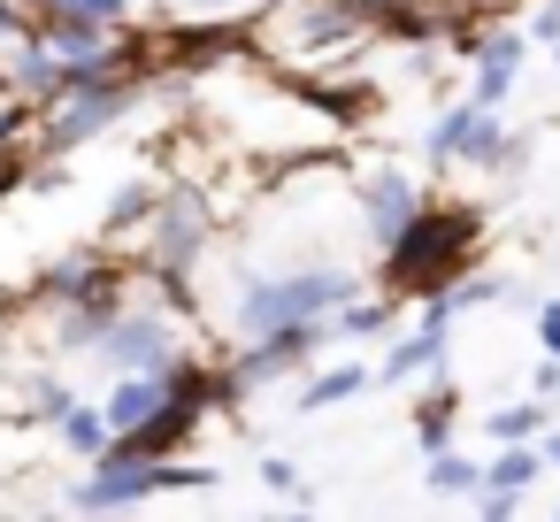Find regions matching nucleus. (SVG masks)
Masks as SVG:
<instances>
[{"label":"nucleus","mask_w":560,"mask_h":522,"mask_svg":"<svg viewBox=\"0 0 560 522\" xmlns=\"http://www.w3.org/2000/svg\"><path fill=\"white\" fill-rule=\"evenodd\" d=\"M338 300H353V277L338 269H300V277H269V285H246L238 300V323L246 330H284V323H323Z\"/></svg>","instance_id":"obj_1"},{"label":"nucleus","mask_w":560,"mask_h":522,"mask_svg":"<svg viewBox=\"0 0 560 522\" xmlns=\"http://www.w3.org/2000/svg\"><path fill=\"white\" fill-rule=\"evenodd\" d=\"M162 453H147L139 438H108L101 453H93V476L70 491V507H85V514H108V507H131V499H147V491H162V468H154Z\"/></svg>","instance_id":"obj_2"},{"label":"nucleus","mask_w":560,"mask_h":522,"mask_svg":"<svg viewBox=\"0 0 560 522\" xmlns=\"http://www.w3.org/2000/svg\"><path fill=\"white\" fill-rule=\"evenodd\" d=\"M55 101H62V108H55V147H85V139H101V131L131 108V85H124L116 70H101V78L62 85Z\"/></svg>","instance_id":"obj_3"},{"label":"nucleus","mask_w":560,"mask_h":522,"mask_svg":"<svg viewBox=\"0 0 560 522\" xmlns=\"http://www.w3.org/2000/svg\"><path fill=\"white\" fill-rule=\"evenodd\" d=\"M468 246V216H422L392 239V277H430V269H453V254Z\"/></svg>","instance_id":"obj_4"},{"label":"nucleus","mask_w":560,"mask_h":522,"mask_svg":"<svg viewBox=\"0 0 560 522\" xmlns=\"http://www.w3.org/2000/svg\"><path fill=\"white\" fill-rule=\"evenodd\" d=\"M93 346H101L108 369H170V353H177L162 315H116V323H101Z\"/></svg>","instance_id":"obj_5"},{"label":"nucleus","mask_w":560,"mask_h":522,"mask_svg":"<svg viewBox=\"0 0 560 522\" xmlns=\"http://www.w3.org/2000/svg\"><path fill=\"white\" fill-rule=\"evenodd\" d=\"M39 47L55 55V70H62V85H78V78H101V70H108V47H101V24H78V16H55V32H47Z\"/></svg>","instance_id":"obj_6"},{"label":"nucleus","mask_w":560,"mask_h":522,"mask_svg":"<svg viewBox=\"0 0 560 522\" xmlns=\"http://www.w3.org/2000/svg\"><path fill=\"white\" fill-rule=\"evenodd\" d=\"M361 208H369V231H376V246H392V239L415 223V208H422V200H415V185H407L399 170H376V177L361 185Z\"/></svg>","instance_id":"obj_7"},{"label":"nucleus","mask_w":560,"mask_h":522,"mask_svg":"<svg viewBox=\"0 0 560 522\" xmlns=\"http://www.w3.org/2000/svg\"><path fill=\"white\" fill-rule=\"evenodd\" d=\"M460 55H476V108H499L506 101V85H514V70H522V39L506 32V39H483V47H460Z\"/></svg>","instance_id":"obj_8"},{"label":"nucleus","mask_w":560,"mask_h":522,"mask_svg":"<svg viewBox=\"0 0 560 522\" xmlns=\"http://www.w3.org/2000/svg\"><path fill=\"white\" fill-rule=\"evenodd\" d=\"M438 361H445V330L422 323L399 353H384V384H407V376H422V369H438Z\"/></svg>","instance_id":"obj_9"},{"label":"nucleus","mask_w":560,"mask_h":522,"mask_svg":"<svg viewBox=\"0 0 560 522\" xmlns=\"http://www.w3.org/2000/svg\"><path fill=\"white\" fill-rule=\"evenodd\" d=\"M200 239H208V216H200V200H170V208H162V262H185Z\"/></svg>","instance_id":"obj_10"},{"label":"nucleus","mask_w":560,"mask_h":522,"mask_svg":"<svg viewBox=\"0 0 560 522\" xmlns=\"http://www.w3.org/2000/svg\"><path fill=\"white\" fill-rule=\"evenodd\" d=\"M55 422H62V445H70V453H85V461L116 438V430H108V415H101V407H78V399H62V407H55Z\"/></svg>","instance_id":"obj_11"},{"label":"nucleus","mask_w":560,"mask_h":522,"mask_svg":"<svg viewBox=\"0 0 560 522\" xmlns=\"http://www.w3.org/2000/svg\"><path fill=\"white\" fill-rule=\"evenodd\" d=\"M476 116H483L476 101H460V108H445V116L430 124V139H422V154H430V162H460V147H468V131H476Z\"/></svg>","instance_id":"obj_12"},{"label":"nucleus","mask_w":560,"mask_h":522,"mask_svg":"<svg viewBox=\"0 0 560 522\" xmlns=\"http://www.w3.org/2000/svg\"><path fill=\"white\" fill-rule=\"evenodd\" d=\"M430 491H445V499H453V491H476V468H468L453 445H430Z\"/></svg>","instance_id":"obj_13"},{"label":"nucleus","mask_w":560,"mask_h":522,"mask_svg":"<svg viewBox=\"0 0 560 522\" xmlns=\"http://www.w3.org/2000/svg\"><path fill=\"white\" fill-rule=\"evenodd\" d=\"M361 384H369V376H361V369H330V376H315V384H307V392H300V407H307V415H315V407H330V399H353V392H361Z\"/></svg>","instance_id":"obj_14"},{"label":"nucleus","mask_w":560,"mask_h":522,"mask_svg":"<svg viewBox=\"0 0 560 522\" xmlns=\"http://www.w3.org/2000/svg\"><path fill=\"white\" fill-rule=\"evenodd\" d=\"M545 430V399H529V407H506V415H491V438L506 445V438H537Z\"/></svg>","instance_id":"obj_15"},{"label":"nucleus","mask_w":560,"mask_h":522,"mask_svg":"<svg viewBox=\"0 0 560 522\" xmlns=\"http://www.w3.org/2000/svg\"><path fill=\"white\" fill-rule=\"evenodd\" d=\"M55 16H78V24H124V0H55Z\"/></svg>","instance_id":"obj_16"},{"label":"nucleus","mask_w":560,"mask_h":522,"mask_svg":"<svg viewBox=\"0 0 560 522\" xmlns=\"http://www.w3.org/2000/svg\"><path fill=\"white\" fill-rule=\"evenodd\" d=\"M445 407H453V399H430V407H422V445H445V430H453Z\"/></svg>","instance_id":"obj_17"},{"label":"nucleus","mask_w":560,"mask_h":522,"mask_svg":"<svg viewBox=\"0 0 560 522\" xmlns=\"http://www.w3.org/2000/svg\"><path fill=\"white\" fill-rule=\"evenodd\" d=\"M261 484H269V491H292V499H300V468H292V461H261Z\"/></svg>","instance_id":"obj_18"},{"label":"nucleus","mask_w":560,"mask_h":522,"mask_svg":"<svg viewBox=\"0 0 560 522\" xmlns=\"http://www.w3.org/2000/svg\"><path fill=\"white\" fill-rule=\"evenodd\" d=\"M514 507H522V491H499V484H483V514H491V522H506Z\"/></svg>","instance_id":"obj_19"},{"label":"nucleus","mask_w":560,"mask_h":522,"mask_svg":"<svg viewBox=\"0 0 560 522\" xmlns=\"http://www.w3.org/2000/svg\"><path fill=\"white\" fill-rule=\"evenodd\" d=\"M537 338H545V346H552V361H560V300H545V308H537Z\"/></svg>","instance_id":"obj_20"},{"label":"nucleus","mask_w":560,"mask_h":522,"mask_svg":"<svg viewBox=\"0 0 560 522\" xmlns=\"http://www.w3.org/2000/svg\"><path fill=\"white\" fill-rule=\"evenodd\" d=\"M545 461H552V468H560V438H552V445H545Z\"/></svg>","instance_id":"obj_21"},{"label":"nucleus","mask_w":560,"mask_h":522,"mask_svg":"<svg viewBox=\"0 0 560 522\" xmlns=\"http://www.w3.org/2000/svg\"><path fill=\"white\" fill-rule=\"evenodd\" d=\"M215 9H238V0H215Z\"/></svg>","instance_id":"obj_22"},{"label":"nucleus","mask_w":560,"mask_h":522,"mask_svg":"<svg viewBox=\"0 0 560 522\" xmlns=\"http://www.w3.org/2000/svg\"><path fill=\"white\" fill-rule=\"evenodd\" d=\"M552 9H560V0H552Z\"/></svg>","instance_id":"obj_23"},{"label":"nucleus","mask_w":560,"mask_h":522,"mask_svg":"<svg viewBox=\"0 0 560 522\" xmlns=\"http://www.w3.org/2000/svg\"><path fill=\"white\" fill-rule=\"evenodd\" d=\"M0 131H9V124H0Z\"/></svg>","instance_id":"obj_24"}]
</instances>
